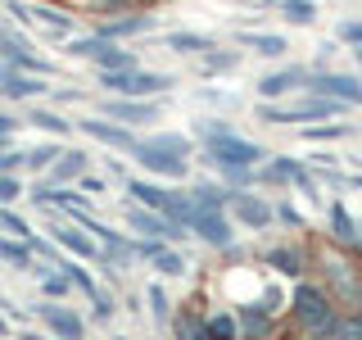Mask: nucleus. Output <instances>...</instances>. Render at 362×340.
Here are the masks:
<instances>
[{"label": "nucleus", "mask_w": 362, "mask_h": 340, "mask_svg": "<svg viewBox=\"0 0 362 340\" xmlns=\"http://www.w3.org/2000/svg\"><path fill=\"white\" fill-rule=\"evenodd\" d=\"M308 264L317 268V286L331 295V304L339 313H362V264L354 254L317 241L308 245Z\"/></svg>", "instance_id": "f257e3e1"}, {"label": "nucleus", "mask_w": 362, "mask_h": 340, "mask_svg": "<svg viewBox=\"0 0 362 340\" xmlns=\"http://www.w3.org/2000/svg\"><path fill=\"white\" fill-rule=\"evenodd\" d=\"M335 317H339V309L331 304V295L317 286L313 277L294 281L290 309H286V332L290 336H299V340H331Z\"/></svg>", "instance_id": "f03ea898"}, {"label": "nucleus", "mask_w": 362, "mask_h": 340, "mask_svg": "<svg viewBox=\"0 0 362 340\" xmlns=\"http://www.w3.org/2000/svg\"><path fill=\"white\" fill-rule=\"evenodd\" d=\"M349 105H339V100H326V96H308L303 91V100H258L254 105V118L267 123V128H308V123H335L339 113Z\"/></svg>", "instance_id": "7ed1b4c3"}, {"label": "nucleus", "mask_w": 362, "mask_h": 340, "mask_svg": "<svg viewBox=\"0 0 362 340\" xmlns=\"http://www.w3.org/2000/svg\"><path fill=\"white\" fill-rule=\"evenodd\" d=\"M177 86V77L150 73V68H127V73H95V91L122 100H168V91Z\"/></svg>", "instance_id": "20e7f679"}, {"label": "nucleus", "mask_w": 362, "mask_h": 340, "mask_svg": "<svg viewBox=\"0 0 362 340\" xmlns=\"http://www.w3.org/2000/svg\"><path fill=\"white\" fill-rule=\"evenodd\" d=\"M267 154H272L267 145L249 141V136H240V132H226V136H218V141L199 145L204 168H258Z\"/></svg>", "instance_id": "39448f33"}, {"label": "nucleus", "mask_w": 362, "mask_h": 340, "mask_svg": "<svg viewBox=\"0 0 362 340\" xmlns=\"http://www.w3.org/2000/svg\"><path fill=\"white\" fill-rule=\"evenodd\" d=\"M122 222H127V232L141 236V241H168V245L190 241L186 227H177L173 218H163V213H154V209H141V204H132V200H122Z\"/></svg>", "instance_id": "423d86ee"}, {"label": "nucleus", "mask_w": 362, "mask_h": 340, "mask_svg": "<svg viewBox=\"0 0 362 340\" xmlns=\"http://www.w3.org/2000/svg\"><path fill=\"white\" fill-rule=\"evenodd\" d=\"M132 159L141 164V173L150 177V181H173V186H181V181H190V159H173V154H163V150H154L145 136H136V145H132Z\"/></svg>", "instance_id": "0eeeda50"}, {"label": "nucleus", "mask_w": 362, "mask_h": 340, "mask_svg": "<svg viewBox=\"0 0 362 340\" xmlns=\"http://www.w3.org/2000/svg\"><path fill=\"white\" fill-rule=\"evenodd\" d=\"M95 113L118 128H145V123H158L163 118V100H122V96H100L95 100Z\"/></svg>", "instance_id": "6e6552de"}, {"label": "nucleus", "mask_w": 362, "mask_h": 340, "mask_svg": "<svg viewBox=\"0 0 362 340\" xmlns=\"http://www.w3.org/2000/svg\"><path fill=\"white\" fill-rule=\"evenodd\" d=\"M226 218L240 222L245 232H267V227L276 222V209H272V200L258 196V191H231V200H226Z\"/></svg>", "instance_id": "1a4fd4ad"}, {"label": "nucleus", "mask_w": 362, "mask_h": 340, "mask_svg": "<svg viewBox=\"0 0 362 340\" xmlns=\"http://www.w3.org/2000/svg\"><path fill=\"white\" fill-rule=\"evenodd\" d=\"M308 96H326V100H339V105H358L362 109V77L358 73H335V68H317L308 73Z\"/></svg>", "instance_id": "9d476101"}, {"label": "nucleus", "mask_w": 362, "mask_h": 340, "mask_svg": "<svg viewBox=\"0 0 362 340\" xmlns=\"http://www.w3.org/2000/svg\"><path fill=\"white\" fill-rule=\"evenodd\" d=\"M54 82L50 77H32V73H18V68L0 64V96L9 105H37V100H50Z\"/></svg>", "instance_id": "9b49d317"}, {"label": "nucleus", "mask_w": 362, "mask_h": 340, "mask_svg": "<svg viewBox=\"0 0 362 340\" xmlns=\"http://www.w3.org/2000/svg\"><path fill=\"white\" fill-rule=\"evenodd\" d=\"M32 313L41 317V327L50 332L54 340H86V317L73 309V304H54V300H41L32 304Z\"/></svg>", "instance_id": "f8f14e48"}, {"label": "nucleus", "mask_w": 362, "mask_h": 340, "mask_svg": "<svg viewBox=\"0 0 362 340\" xmlns=\"http://www.w3.org/2000/svg\"><path fill=\"white\" fill-rule=\"evenodd\" d=\"M326 245L344 249V254H362V222L354 218V209H349L344 200H335L331 209H326Z\"/></svg>", "instance_id": "ddd939ff"}, {"label": "nucleus", "mask_w": 362, "mask_h": 340, "mask_svg": "<svg viewBox=\"0 0 362 340\" xmlns=\"http://www.w3.org/2000/svg\"><path fill=\"white\" fill-rule=\"evenodd\" d=\"M50 236L54 245L64 249L68 259H82V264H95V268H105V254H100V245H95V236L90 232H82L77 222H50Z\"/></svg>", "instance_id": "4468645a"}, {"label": "nucleus", "mask_w": 362, "mask_h": 340, "mask_svg": "<svg viewBox=\"0 0 362 340\" xmlns=\"http://www.w3.org/2000/svg\"><path fill=\"white\" fill-rule=\"evenodd\" d=\"M258 264H263L272 277H290V281H303L308 277V245H272V249H263V254H258Z\"/></svg>", "instance_id": "2eb2a0df"}, {"label": "nucleus", "mask_w": 362, "mask_h": 340, "mask_svg": "<svg viewBox=\"0 0 362 340\" xmlns=\"http://www.w3.org/2000/svg\"><path fill=\"white\" fill-rule=\"evenodd\" d=\"M308 64H281V68H267L263 77H258V100H286L290 91H303L308 86Z\"/></svg>", "instance_id": "dca6fc26"}, {"label": "nucleus", "mask_w": 362, "mask_h": 340, "mask_svg": "<svg viewBox=\"0 0 362 340\" xmlns=\"http://www.w3.org/2000/svg\"><path fill=\"white\" fill-rule=\"evenodd\" d=\"M154 28H158V18L150 14V9H132V14H118V18H105V23H95V37L127 45L132 37H150Z\"/></svg>", "instance_id": "f3484780"}, {"label": "nucleus", "mask_w": 362, "mask_h": 340, "mask_svg": "<svg viewBox=\"0 0 362 340\" xmlns=\"http://www.w3.org/2000/svg\"><path fill=\"white\" fill-rule=\"evenodd\" d=\"M190 236L222 254V249L235 245V222L226 218V213H195V218H190Z\"/></svg>", "instance_id": "a211bd4d"}, {"label": "nucleus", "mask_w": 362, "mask_h": 340, "mask_svg": "<svg viewBox=\"0 0 362 340\" xmlns=\"http://www.w3.org/2000/svg\"><path fill=\"white\" fill-rule=\"evenodd\" d=\"M77 132L86 136V141H95V145H105V150H118V154H132V145H136V132L132 128H118V123H109V118H82L77 123Z\"/></svg>", "instance_id": "6ab92c4d"}, {"label": "nucleus", "mask_w": 362, "mask_h": 340, "mask_svg": "<svg viewBox=\"0 0 362 340\" xmlns=\"http://www.w3.org/2000/svg\"><path fill=\"white\" fill-rule=\"evenodd\" d=\"M231 313H235V327H240V340H281L286 336L281 317H267L254 304H231Z\"/></svg>", "instance_id": "aec40b11"}, {"label": "nucleus", "mask_w": 362, "mask_h": 340, "mask_svg": "<svg viewBox=\"0 0 362 340\" xmlns=\"http://www.w3.org/2000/svg\"><path fill=\"white\" fill-rule=\"evenodd\" d=\"M303 159H290V154H267L263 164H258V186H294V181L303 177Z\"/></svg>", "instance_id": "412c9836"}, {"label": "nucleus", "mask_w": 362, "mask_h": 340, "mask_svg": "<svg viewBox=\"0 0 362 340\" xmlns=\"http://www.w3.org/2000/svg\"><path fill=\"white\" fill-rule=\"evenodd\" d=\"M82 173H90V154L82 150V145H64V154L54 159V168L41 181H50V186H77Z\"/></svg>", "instance_id": "4be33fe9"}, {"label": "nucleus", "mask_w": 362, "mask_h": 340, "mask_svg": "<svg viewBox=\"0 0 362 340\" xmlns=\"http://www.w3.org/2000/svg\"><path fill=\"white\" fill-rule=\"evenodd\" d=\"M204 313L209 309H199L195 300H186V304H177L173 309V340H213L209 336V327H204Z\"/></svg>", "instance_id": "5701e85b"}, {"label": "nucleus", "mask_w": 362, "mask_h": 340, "mask_svg": "<svg viewBox=\"0 0 362 340\" xmlns=\"http://www.w3.org/2000/svg\"><path fill=\"white\" fill-rule=\"evenodd\" d=\"M235 50H254L258 60H286L290 41L281 32H235Z\"/></svg>", "instance_id": "b1692460"}, {"label": "nucleus", "mask_w": 362, "mask_h": 340, "mask_svg": "<svg viewBox=\"0 0 362 340\" xmlns=\"http://www.w3.org/2000/svg\"><path fill=\"white\" fill-rule=\"evenodd\" d=\"M122 191H127L132 204H141V209H154V213H163V204H168V186H163V181H150V177H132V173H127Z\"/></svg>", "instance_id": "393cba45"}, {"label": "nucleus", "mask_w": 362, "mask_h": 340, "mask_svg": "<svg viewBox=\"0 0 362 340\" xmlns=\"http://www.w3.org/2000/svg\"><path fill=\"white\" fill-rule=\"evenodd\" d=\"M23 123H28V128H41L50 141H68V132H73V123H68L59 109H45V105H28L23 109Z\"/></svg>", "instance_id": "a878e982"}, {"label": "nucleus", "mask_w": 362, "mask_h": 340, "mask_svg": "<svg viewBox=\"0 0 362 340\" xmlns=\"http://www.w3.org/2000/svg\"><path fill=\"white\" fill-rule=\"evenodd\" d=\"M32 23H41L50 41H68V37H73V14H64V9H59V5H50V0L32 5Z\"/></svg>", "instance_id": "bb28decb"}, {"label": "nucleus", "mask_w": 362, "mask_h": 340, "mask_svg": "<svg viewBox=\"0 0 362 340\" xmlns=\"http://www.w3.org/2000/svg\"><path fill=\"white\" fill-rule=\"evenodd\" d=\"M186 196L195 204V213H226L231 191H226L222 181H195V186H186Z\"/></svg>", "instance_id": "cd10ccee"}, {"label": "nucleus", "mask_w": 362, "mask_h": 340, "mask_svg": "<svg viewBox=\"0 0 362 340\" xmlns=\"http://www.w3.org/2000/svg\"><path fill=\"white\" fill-rule=\"evenodd\" d=\"M64 154V141H50V136H45L41 145H32V150H23V173L28 177H45L54 168V159Z\"/></svg>", "instance_id": "c85d7f7f"}, {"label": "nucleus", "mask_w": 362, "mask_h": 340, "mask_svg": "<svg viewBox=\"0 0 362 340\" xmlns=\"http://www.w3.org/2000/svg\"><path fill=\"white\" fill-rule=\"evenodd\" d=\"M213 45H218L213 37H204V32H186V28H177V32L163 37V50H177V55H186V60H199V55H209Z\"/></svg>", "instance_id": "c756f323"}, {"label": "nucleus", "mask_w": 362, "mask_h": 340, "mask_svg": "<svg viewBox=\"0 0 362 340\" xmlns=\"http://www.w3.org/2000/svg\"><path fill=\"white\" fill-rule=\"evenodd\" d=\"M145 141H150L154 150L173 154V159H195V150H199L190 132H154V136H145Z\"/></svg>", "instance_id": "7c9ffc66"}, {"label": "nucleus", "mask_w": 362, "mask_h": 340, "mask_svg": "<svg viewBox=\"0 0 362 340\" xmlns=\"http://www.w3.org/2000/svg\"><path fill=\"white\" fill-rule=\"evenodd\" d=\"M150 272H154V277L177 281V277H186V272H190V264H186V254H181L177 245H158V254L150 259Z\"/></svg>", "instance_id": "2f4dec72"}, {"label": "nucleus", "mask_w": 362, "mask_h": 340, "mask_svg": "<svg viewBox=\"0 0 362 340\" xmlns=\"http://www.w3.org/2000/svg\"><path fill=\"white\" fill-rule=\"evenodd\" d=\"M240 68V50H226V45H213L209 55H199V77H222Z\"/></svg>", "instance_id": "473e14b6"}, {"label": "nucleus", "mask_w": 362, "mask_h": 340, "mask_svg": "<svg viewBox=\"0 0 362 340\" xmlns=\"http://www.w3.org/2000/svg\"><path fill=\"white\" fill-rule=\"evenodd\" d=\"M145 304H150L154 327H158V332H168V322H173V309H177V304L168 300V286H163V281H150V286H145Z\"/></svg>", "instance_id": "72a5a7b5"}, {"label": "nucleus", "mask_w": 362, "mask_h": 340, "mask_svg": "<svg viewBox=\"0 0 362 340\" xmlns=\"http://www.w3.org/2000/svg\"><path fill=\"white\" fill-rule=\"evenodd\" d=\"M163 218H173L177 227L190 232V218H195V204H190L186 186H168V204H163Z\"/></svg>", "instance_id": "f704fd0d"}, {"label": "nucleus", "mask_w": 362, "mask_h": 340, "mask_svg": "<svg viewBox=\"0 0 362 340\" xmlns=\"http://www.w3.org/2000/svg\"><path fill=\"white\" fill-rule=\"evenodd\" d=\"M204 327H209L213 340H240V327H235L231 309H209V313H204Z\"/></svg>", "instance_id": "c9c22d12"}, {"label": "nucleus", "mask_w": 362, "mask_h": 340, "mask_svg": "<svg viewBox=\"0 0 362 340\" xmlns=\"http://www.w3.org/2000/svg\"><path fill=\"white\" fill-rule=\"evenodd\" d=\"M299 136H303V141H326V145H331V141H344V136H354V123H308V128H299Z\"/></svg>", "instance_id": "e433bc0d"}, {"label": "nucleus", "mask_w": 362, "mask_h": 340, "mask_svg": "<svg viewBox=\"0 0 362 340\" xmlns=\"http://www.w3.org/2000/svg\"><path fill=\"white\" fill-rule=\"evenodd\" d=\"M90 313H86V322H95V327H105V322H113V313H118V304H113V290L100 281L95 286V295H90Z\"/></svg>", "instance_id": "4c0bfd02"}, {"label": "nucleus", "mask_w": 362, "mask_h": 340, "mask_svg": "<svg viewBox=\"0 0 362 340\" xmlns=\"http://www.w3.org/2000/svg\"><path fill=\"white\" fill-rule=\"evenodd\" d=\"M276 14L290 23V28H313L317 23V0H286V5H276Z\"/></svg>", "instance_id": "58836bf2"}, {"label": "nucleus", "mask_w": 362, "mask_h": 340, "mask_svg": "<svg viewBox=\"0 0 362 340\" xmlns=\"http://www.w3.org/2000/svg\"><path fill=\"white\" fill-rule=\"evenodd\" d=\"M0 264H9V268L28 272V268H32V249H28V241H14V236H0Z\"/></svg>", "instance_id": "ea45409f"}, {"label": "nucleus", "mask_w": 362, "mask_h": 340, "mask_svg": "<svg viewBox=\"0 0 362 340\" xmlns=\"http://www.w3.org/2000/svg\"><path fill=\"white\" fill-rule=\"evenodd\" d=\"M0 236H14V241H32V222L23 218L18 209H0Z\"/></svg>", "instance_id": "a19ab883"}, {"label": "nucleus", "mask_w": 362, "mask_h": 340, "mask_svg": "<svg viewBox=\"0 0 362 340\" xmlns=\"http://www.w3.org/2000/svg\"><path fill=\"white\" fill-rule=\"evenodd\" d=\"M82 9L100 14V23H105V18H118V14H132L136 0H82Z\"/></svg>", "instance_id": "79ce46f5"}, {"label": "nucleus", "mask_w": 362, "mask_h": 340, "mask_svg": "<svg viewBox=\"0 0 362 340\" xmlns=\"http://www.w3.org/2000/svg\"><path fill=\"white\" fill-rule=\"evenodd\" d=\"M23 196H28V191H23V177L18 173H0V209H14Z\"/></svg>", "instance_id": "37998d69"}, {"label": "nucleus", "mask_w": 362, "mask_h": 340, "mask_svg": "<svg viewBox=\"0 0 362 340\" xmlns=\"http://www.w3.org/2000/svg\"><path fill=\"white\" fill-rule=\"evenodd\" d=\"M28 249H32V259H37V264H59V259H64V254H59V245H54L50 236H41V232L28 241Z\"/></svg>", "instance_id": "c03bdc74"}, {"label": "nucleus", "mask_w": 362, "mask_h": 340, "mask_svg": "<svg viewBox=\"0 0 362 340\" xmlns=\"http://www.w3.org/2000/svg\"><path fill=\"white\" fill-rule=\"evenodd\" d=\"M77 191H82L86 200H100L109 191V177L105 173H82V177H77Z\"/></svg>", "instance_id": "a18cd8bd"}, {"label": "nucleus", "mask_w": 362, "mask_h": 340, "mask_svg": "<svg viewBox=\"0 0 362 340\" xmlns=\"http://www.w3.org/2000/svg\"><path fill=\"white\" fill-rule=\"evenodd\" d=\"M195 100H199V105H218V109H235V105H240L235 96H226V91H218V86H199Z\"/></svg>", "instance_id": "49530a36"}, {"label": "nucleus", "mask_w": 362, "mask_h": 340, "mask_svg": "<svg viewBox=\"0 0 362 340\" xmlns=\"http://www.w3.org/2000/svg\"><path fill=\"white\" fill-rule=\"evenodd\" d=\"M335 41L349 45V50H354V45H362V18H344V23L335 28Z\"/></svg>", "instance_id": "de8ad7c7"}, {"label": "nucleus", "mask_w": 362, "mask_h": 340, "mask_svg": "<svg viewBox=\"0 0 362 340\" xmlns=\"http://www.w3.org/2000/svg\"><path fill=\"white\" fill-rule=\"evenodd\" d=\"M86 100H90V96H86L82 86H54V91H50V105H59V109H64V105H86Z\"/></svg>", "instance_id": "09e8293b"}, {"label": "nucleus", "mask_w": 362, "mask_h": 340, "mask_svg": "<svg viewBox=\"0 0 362 340\" xmlns=\"http://www.w3.org/2000/svg\"><path fill=\"white\" fill-rule=\"evenodd\" d=\"M272 209H276V222H286L290 232H303V218H299V209H294L290 200H276Z\"/></svg>", "instance_id": "8fccbe9b"}, {"label": "nucleus", "mask_w": 362, "mask_h": 340, "mask_svg": "<svg viewBox=\"0 0 362 340\" xmlns=\"http://www.w3.org/2000/svg\"><path fill=\"white\" fill-rule=\"evenodd\" d=\"M0 5H5V14L14 18L18 28H28V23H32V5H28V0H0Z\"/></svg>", "instance_id": "3c124183"}, {"label": "nucleus", "mask_w": 362, "mask_h": 340, "mask_svg": "<svg viewBox=\"0 0 362 340\" xmlns=\"http://www.w3.org/2000/svg\"><path fill=\"white\" fill-rule=\"evenodd\" d=\"M28 123L18 118V113H9V109H0V136H18Z\"/></svg>", "instance_id": "603ef678"}, {"label": "nucleus", "mask_w": 362, "mask_h": 340, "mask_svg": "<svg viewBox=\"0 0 362 340\" xmlns=\"http://www.w3.org/2000/svg\"><path fill=\"white\" fill-rule=\"evenodd\" d=\"M0 173H23V150H5V154H0Z\"/></svg>", "instance_id": "864d4df0"}, {"label": "nucleus", "mask_w": 362, "mask_h": 340, "mask_svg": "<svg viewBox=\"0 0 362 340\" xmlns=\"http://www.w3.org/2000/svg\"><path fill=\"white\" fill-rule=\"evenodd\" d=\"M18 340H54V336H50V332H28V327H23Z\"/></svg>", "instance_id": "5fc2aeb1"}, {"label": "nucleus", "mask_w": 362, "mask_h": 340, "mask_svg": "<svg viewBox=\"0 0 362 340\" xmlns=\"http://www.w3.org/2000/svg\"><path fill=\"white\" fill-rule=\"evenodd\" d=\"M5 150H14V136H0V154Z\"/></svg>", "instance_id": "6e6d98bb"}, {"label": "nucleus", "mask_w": 362, "mask_h": 340, "mask_svg": "<svg viewBox=\"0 0 362 340\" xmlns=\"http://www.w3.org/2000/svg\"><path fill=\"white\" fill-rule=\"evenodd\" d=\"M258 5H267V9H276V5H286V0H258Z\"/></svg>", "instance_id": "4d7b16f0"}, {"label": "nucleus", "mask_w": 362, "mask_h": 340, "mask_svg": "<svg viewBox=\"0 0 362 340\" xmlns=\"http://www.w3.org/2000/svg\"><path fill=\"white\" fill-rule=\"evenodd\" d=\"M150 5H158V0H136V9H150Z\"/></svg>", "instance_id": "13d9d810"}, {"label": "nucleus", "mask_w": 362, "mask_h": 340, "mask_svg": "<svg viewBox=\"0 0 362 340\" xmlns=\"http://www.w3.org/2000/svg\"><path fill=\"white\" fill-rule=\"evenodd\" d=\"M109 340H127V336H109Z\"/></svg>", "instance_id": "bf43d9fd"}, {"label": "nucleus", "mask_w": 362, "mask_h": 340, "mask_svg": "<svg viewBox=\"0 0 362 340\" xmlns=\"http://www.w3.org/2000/svg\"><path fill=\"white\" fill-rule=\"evenodd\" d=\"M0 268H5V264H0Z\"/></svg>", "instance_id": "052dcab7"}]
</instances>
